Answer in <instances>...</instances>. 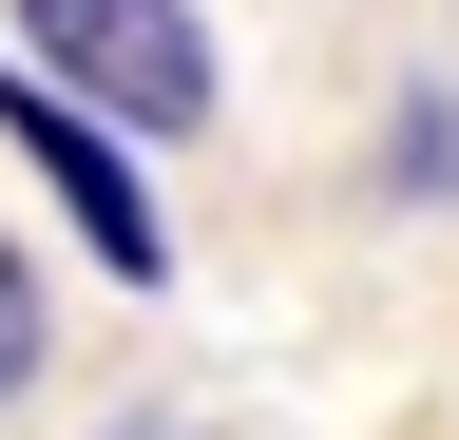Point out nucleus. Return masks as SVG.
I'll return each instance as SVG.
<instances>
[{
	"instance_id": "7ed1b4c3",
	"label": "nucleus",
	"mask_w": 459,
	"mask_h": 440,
	"mask_svg": "<svg viewBox=\"0 0 459 440\" xmlns=\"http://www.w3.org/2000/svg\"><path fill=\"white\" fill-rule=\"evenodd\" d=\"M39 364H57V288H39V249L0 230V402H39Z\"/></svg>"
},
{
	"instance_id": "f257e3e1",
	"label": "nucleus",
	"mask_w": 459,
	"mask_h": 440,
	"mask_svg": "<svg viewBox=\"0 0 459 440\" xmlns=\"http://www.w3.org/2000/svg\"><path fill=\"white\" fill-rule=\"evenodd\" d=\"M0 58L57 77L77 116H115L134 153L211 134V96H230V58H211V20H192V0H0Z\"/></svg>"
},
{
	"instance_id": "f03ea898",
	"label": "nucleus",
	"mask_w": 459,
	"mask_h": 440,
	"mask_svg": "<svg viewBox=\"0 0 459 440\" xmlns=\"http://www.w3.org/2000/svg\"><path fill=\"white\" fill-rule=\"evenodd\" d=\"M0 134H20V173L77 211V249H96V288H172V230H153V173H134V134L115 116H77L57 77H20L0 58Z\"/></svg>"
},
{
	"instance_id": "20e7f679",
	"label": "nucleus",
	"mask_w": 459,
	"mask_h": 440,
	"mask_svg": "<svg viewBox=\"0 0 459 440\" xmlns=\"http://www.w3.org/2000/svg\"><path fill=\"white\" fill-rule=\"evenodd\" d=\"M383 192H459V96H402V116H383Z\"/></svg>"
},
{
	"instance_id": "39448f33",
	"label": "nucleus",
	"mask_w": 459,
	"mask_h": 440,
	"mask_svg": "<svg viewBox=\"0 0 459 440\" xmlns=\"http://www.w3.org/2000/svg\"><path fill=\"white\" fill-rule=\"evenodd\" d=\"M96 440H230L211 402H134V421H96Z\"/></svg>"
}]
</instances>
